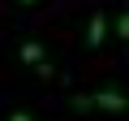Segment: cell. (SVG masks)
<instances>
[{
  "instance_id": "5",
  "label": "cell",
  "mask_w": 129,
  "mask_h": 121,
  "mask_svg": "<svg viewBox=\"0 0 129 121\" xmlns=\"http://www.w3.org/2000/svg\"><path fill=\"white\" fill-rule=\"evenodd\" d=\"M9 121H35L30 112H9Z\"/></svg>"
},
{
  "instance_id": "4",
  "label": "cell",
  "mask_w": 129,
  "mask_h": 121,
  "mask_svg": "<svg viewBox=\"0 0 129 121\" xmlns=\"http://www.w3.org/2000/svg\"><path fill=\"white\" fill-rule=\"evenodd\" d=\"M116 35L129 43V9H120V13H116Z\"/></svg>"
},
{
  "instance_id": "1",
  "label": "cell",
  "mask_w": 129,
  "mask_h": 121,
  "mask_svg": "<svg viewBox=\"0 0 129 121\" xmlns=\"http://www.w3.org/2000/svg\"><path fill=\"white\" fill-rule=\"evenodd\" d=\"M90 108H103V112H129V95L120 87H99L90 91Z\"/></svg>"
},
{
  "instance_id": "6",
  "label": "cell",
  "mask_w": 129,
  "mask_h": 121,
  "mask_svg": "<svg viewBox=\"0 0 129 121\" xmlns=\"http://www.w3.org/2000/svg\"><path fill=\"white\" fill-rule=\"evenodd\" d=\"M17 5H39V0H17Z\"/></svg>"
},
{
  "instance_id": "2",
  "label": "cell",
  "mask_w": 129,
  "mask_h": 121,
  "mask_svg": "<svg viewBox=\"0 0 129 121\" xmlns=\"http://www.w3.org/2000/svg\"><path fill=\"white\" fill-rule=\"evenodd\" d=\"M103 39H108V17H103V9H95L86 22V48H99Z\"/></svg>"
},
{
  "instance_id": "3",
  "label": "cell",
  "mask_w": 129,
  "mask_h": 121,
  "mask_svg": "<svg viewBox=\"0 0 129 121\" xmlns=\"http://www.w3.org/2000/svg\"><path fill=\"white\" fill-rule=\"evenodd\" d=\"M22 61H26V65H35V69H43V65H47V61H43V43H35V39L22 43Z\"/></svg>"
}]
</instances>
